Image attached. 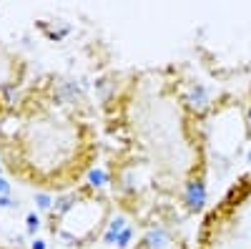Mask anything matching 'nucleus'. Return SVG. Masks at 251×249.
Segmentation results:
<instances>
[{"instance_id": "f257e3e1", "label": "nucleus", "mask_w": 251, "mask_h": 249, "mask_svg": "<svg viewBox=\"0 0 251 249\" xmlns=\"http://www.w3.org/2000/svg\"><path fill=\"white\" fill-rule=\"evenodd\" d=\"M98 156L100 141L91 113L55 76L28 83L0 118V166L20 186L68 194L83 186Z\"/></svg>"}, {"instance_id": "f03ea898", "label": "nucleus", "mask_w": 251, "mask_h": 249, "mask_svg": "<svg viewBox=\"0 0 251 249\" xmlns=\"http://www.w3.org/2000/svg\"><path fill=\"white\" fill-rule=\"evenodd\" d=\"M111 136L158 192L186 194L203 184L206 138L178 83L158 71L133 73L106 103Z\"/></svg>"}, {"instance_id": "7ed1b4c3", "label": "nucleus", "mask_w": 251, "mask_h": 249, "mask_svg": "<svg viewBox=\"0 0 251 249\" xmlns=\"http://www.w3.org/2000/svg\"><path fill=\"white\" fill-rule=\"evenodd\" d=\"M194 249H251V171L203 214Z\"/></svg>"}, {"instance_id": "20e7f679", "label": "nucleus", "mask_w": 251, "mask_h": 249, "mask_svg": "<svg viewBox=\"0 0 251 249\" xmlns=\"http://www.w3.org/2000/svg\"><path fill=\"white\" fill-rule=\"evenodd\" d=\"M111 217V201L93 186L63 194V199L48 214V229L68 247H88L100 239Z\"/></svg>"}, {"instance_id": "39448f33", "label": "nucleus", "mask_w": 251, "mask_h": 249, "mask_svg": "<svg viewBox=\"0 0 251 249\" xmlns=\"http://www.w3.org/2000/svg\"><path fill=\"white\" fill-rule=\"evenodd\" d=\"M28 60L8 43H0V118H3L18 96L28 86Z\"/></svg>"}, {"instance_id": "423d86ee", "label": "nucleus", "mask_w": 251, "mask_h": 249, "mask_svg": "<svg viewBox=\"0 0 251 249\" xmlns=\"http://www.w3.org/2000/svg\"><path fill=\"white\" fill-rule=\"evenodd\" d=\"M0 249H28V247H20V244H0Z\"/></svg>"}]
</instances>
